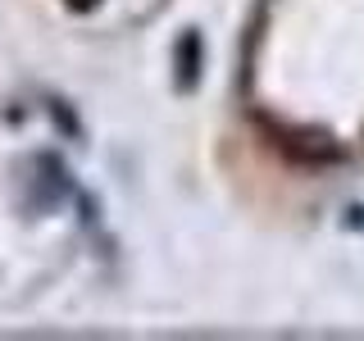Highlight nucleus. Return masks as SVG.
Masks as SVG:
<instances>
[{"label":"nucleus","mask_w":364,"mask_h":341,"mask_svg":"<svg viewBox=\"0 0 364 341\" xmlns=\"http://www.w3.org/2000/svg\"><path fill=\"white\" fill-rule=\"evenodd\" d=\"M73 9H91V5H100V0H68Z\"/></svg>","instance_id":"obj_1"}]
</instances>
